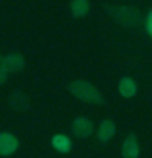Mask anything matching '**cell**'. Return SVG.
Returning a JSON list of instances; mask_svg holds the SVG:
<instances>
[{
    "mask_svg": "<svg viewBox=\"0 0 152 158\" xmlns=\"http://www.w3.org/2000/svg\"><path fill=\"white\" fill-rule=\"evenodd\" d=\"M93 129H95V126H93L92 119L85 118V116H79V118L74 119L71 131L77 139H87L93 134Z\"/></svg>",
    "mask_w": 152,
    "mask_h": 158,
    "instance_id": "3957f363",
    "label": "cell"
},
{
    "mask_svg": "<svg viewBox=\"0 0 152 158\" xmlns=\"http://www.w3.org/2000/svg\"><path fill=\"white\" fill-rule=\"evenodd\" d=\"M106 11H108V15H111V18L116 23H119V25L126 26V28L137 26L142 20L141 11L136 7H108L106 5Z\"/></svg>",
    "mask_w": 152,
    "mask_h": 158,
    "instance_id": "7a4b0ae2",
    "label": "cell"
},
{
    "mask_svg": "<svg viewBox=\"0 0 152 158\" xmlns=\"http://www.w3.org/2000/svg\"><path fill=\"white\" fill-rule=\"evenodd\" d=\"M51 145L54 147V150H57L59 153H69L72 148V142L71 139L64 134H57V135H52L51 139Z\"/></svg>",
    "mask_w": 152,
    "mask_h": 158,
    "instance_id": "30bf717a",
    "label": "cell"
},
{
    "mask_svg": "<svg viewBox=\"0 0 152 158\" xmlns=\"http://www.w3.org/2000/svg\"><path fill=\"white\" fill-rule=\"evenodd\" d=\"M18 139L10 132H2L0 134V155L2 156H10L18 150Z\"/></svg>",
    "mask_w": 152,
    "mask_h": 158,
    "instance_id": "5b68a950",
    "label": "cell"
},
{
    "mask_svg": "<svg viewBox=\"0 0 152 158\" xmlns=\"http://www.w3.org/2000/svg\"><path fill=\"white\" fill-rule=\"evenodd\" d=\"M90 11V2L89 0H72L71 2V13L75 18H82Z\"/></svg>",
    "mask_w": 152,
    "mask_h": 158,
    "instance_id": "8fae6325",
    "label": "cell"
},
{
    "mask_svg": "<svg viewBox=\"0 0 152 158\" xmlns=\"http://www.w3.org/2000/svg\"><path fill=\"white\" fill-rule=\"evenodd\" d=\"M2 62H3V57H2V56H0V65H2Z\"/></svg>",
    "mask_w": 152,
    "mask_h": 158,
    "instance_id": "5bb4252c",
    "label": "cell"
},
{
    "mask_svg": "<svg viewBox=\"0 0 152 158\" xmlns=\"http://www.w3.org/2000/svg\"><path fill=\"white\" fill-rule=\"evenodd\" d=\"M2 65L5 67L8 73H16V72H21L25 69V57H23L20 52H10L3 57V62Z\"/></svg>",
    "mask_w": 152,
    "mask_h": 158,
    "instance_id": "277c9868",
    "label": "cell"
},
{
    "mask_svg": "<svg viewBox=\"0 0 152 158\" xmlns=\"http://www.w3.org/2000/svg\"><path fill=\"white\" fill-rule=\"evenodd\" d=\"M8 103H10V106L16 111H25V109L30 108V98H28L21 90H16V91L11 93L10 98H8Z\"/></svg>",
    "mask_w": 152,
    "mask_h": 158,
    "instance_id": "ba28073f",
    "label": "cell"
},
{
    "mask_svg": "<svg viewBox=\"0 0 152 158\" xmlns=\"http://www.w3.org/2000/svg\"><path fill=\"white\" fill-rule=\"evenodd\" d=\"M118 91L123 98H132L137 93V85L131 77H123L118 83Z\"/></svg>",
    "mask_w": 152,
    "mask_h": 158,
    "instance_id": "9c48e42d",
    "label": "cell"
},
{
    "mask_svg": "<svg viewBox=\"0 0 152 158\" xmlns=\"http://www.w3.org/2000/svg\"><path fill=\"white\" fill-rule=\"evenodd\" d=\"M115 134H116V124L110 119H105V121L100 122V126H98L97 139L100 140L102 143H106L115 137Z\"/></svg>",
    "mask_w": 152,
    "mask_h": 158,
    "instance_id": "52a82bcc",
    "label": "cell"
},
{
    "mask_svg": "<svg viewBox=\"0 0 152 158\" xmlns=\"http://www.w3.org/2000/svg\"><path fill=\"white\" fill-rule=\"evenodd\" d=\"M121 155L123 158H139L141 155V148H139V142L136 134H129L121 145Z\"/></svg>",
    "mask_w": 152,
    "mask_h": 158,
    "instance_id": "8992f818",
    "label": "cell"
},
{
    "mask_svg": "<svg viewBox=\"0 0 152 158\" xmlns=\"http://www.w3.org/2000/svg\"><path fill=\"white\" fill-rule=\"evenodd\" d=\"M145 28H147V31H149V34L152 36V11L147 15V21H145Z\"/></svg>",
    "mask_w": 152,
    "mask_h": 158,
    "instance_id": "4fadbf2b",
    "label": "cell"
},
{
    "mask_svg": "<svg viewBox=\"0 0 152 158\" xmlns=\"http://www.w3.org/2000/svg\"><path fill=\"white\" fill-rule=\"evenodd\" d=\"M7 78H8V72L5 70L3 65H0V85L5 83V81H7Z\"/></svg>",
    "mask_w": 152,
    "mask_h": 158,
    "instance_id": "7c38bea8",
    "label": "cell"
},
{
    "mask_svg": "<svg viewBox=\"0 0 152 158\" xmlns=\"http://www.w3.org/2000/svg\"><path fill=\"white\" fill-rule=\"evenodd\" d=\"M67 90L71 91V95H74L80 101H85L89 104H97V106H102L105 103V98L100 93V90L97 88L93 83L87 80H74L67 85Z\"/></svg>",
    "mask_w": 152,
    "mask_h": 158,
    "instance_id": "6da1fadb",
    "label": "cell"
}]
</instances>
